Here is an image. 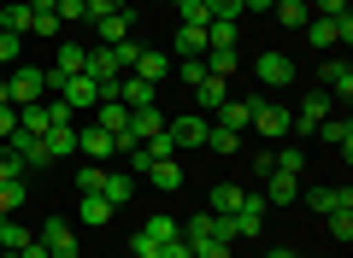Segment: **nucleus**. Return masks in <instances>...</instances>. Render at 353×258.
I'll list each match as a JSON object with an SVG mask.
<instances>
[{
    "instance_id": "1",
    "label": "nucleus",
    "mask_w": 353,
    "mask_h": 258,
    "mask_svg": "<svg viewBox=\"0 0 353 258\" xmlns=\"http://www.w3.org/2000/svg\"><path fill=\"white\" fill-rule=\"evenodd\" d=\"M6 94H12V106H36V100L48 94V71H36V65H12V71H6Z\"/></svg>"
},
{
    "instance_id": "2",
    "label": "nucleus",
    "mask_w": 353,
    "mask_h": 258,
    "mask_svg": "<svg viewBox=\"0 0 353 258\" xmlns=\"http://www.w3.org/2000/svg\"><path fill=\"white\" fill-rule=\"evenodd\" d=\"M48 88H53L71 111H94V106H101V88H94V76H88V71H83V76H59V83H48Z\"/></svg>"
},
{
    "instance_id": "3",
    "label": "nucleus",
    "mask_w": 353,
    "mask_h": 258,
    "mask_svg": "<svg viewBox=\"0 0 353 258\" xmlns=\"http://www.w3.org/2000/svg\"><path fill=\"white\" fill-rule=\"evenodd\" d=\"M330 118V94L324 88H312V94L301 100V106H294V123H289V136L294 141H306V136H318V123Z\"/></svg>"
},
{
    "instance_id": "4",
    "label": "nucleus",
    "mask_w": 353,
    "mask_h": 258,
    "mask_svg": "<svg viewBox=\"0 0 353 258\" xmlns=\"http://www.w3.org/2000/svg\"><path fill=\"white\" fill-rule=\"evenodd\" d=\"M289 123H294V111L283 106V100H259V106H253V129H259L265 141H289Z\"/></svg>"
},
{
    "instance_id": "5",
    "label": "nucleus",
    "mask_w": 353,
    "mask_h": 258,
    "mask_svg": "<svg viewBox=\"0 0 353 258\" xmlns=\"http://www.w3.org/2000/svg\"><path fill=\"white\" fill-rule=\"evenodd\" d=\"M253 83H265V88H289V83H294V59H289V53H277V47H265L259 59H253Z\"/></svg>"
},
{
    "instance_id": "6",
    "label": "nucleus",
    "mask_w": 353,
    "mask_h": 258,
    "mask_svg": "<svg viewBox=\"0 0 353 258\" xmlns=\"http://www.w3.org/2000/svg\"><path fill=\"white\" fill-rule=\"evenodd\" d=\"M6 147L18 153V164H24V171H48V164H53L48 141H41V136H30V129H12V136H6Z\"/></svg>"
},
{
    "instance_id": "7",
    "label": "nucleus",
    "mask_w": 353,
    "mask_h": 258,
    "mask_svg": "<svg viewBox=\"0 0 353 258\" xmlns=\"http://www.w3.org/2000/svg\"><path fill=\"white\" fill-rule=\"evenodd\" d=\"M206 129H212V118H201V111H189V118L165 123V136L176 141V153H189V147H206Z\"/></svg>"
},
{
    "instance_id": "8",
    "label": "nucleus",
    "mask_w": 353,
    "mask_h": 258,
    "mask_svg": "<svg viewBox=\"0 0 353 258\" xmlns=\"http://www.w3.org/2000/svg\"><path fill=\"white\" fill-rule=\"evenodd\" d=\"M36 241L48 246V258H77V252H83V246H77V235H71V223H59V217H48V223H41V229H36Z\"/></svg>"
},
{
    "instance_id": "9",
    "label": "nucleus",
    "mask_w": 353,
    "mask_h": 258,
    "mask_svg": "<svg viewBox=\"0 0 353 258\" xmlns=\"http://www.w3.org/2000/svg\"><path fill=\"white\" fill-rule=\"evenodd\" d=\"M265 211H271V206H265L259 194H241V206H236V217H230V223H236V241H253V235L265 229Z\"/></svg>"
},
{
    "instance_id": "10",
    "label": "nucleus",
    "mask_w": 353,
    "mask_h": 258,
    "mask_svg": "<svg viewBox=\"0 0 353 258\" xmlns=\"http://www.w3.org/2000/svg\"><path fill=\"white\" fill-rule=\"evenodd\" d=\"M318 83H324V94H330V100H347V94H353V65H347V59H324Z\"/></svg>"
},
{
    "instance_id": "11",
    "label": "nucleus",
    "mask_w": 353,
    "mask_h": 258,
    "mask_svg": "<svg viewBox=\"0 0 353 258\" xmlns=\"http://www.w3.org/2000/svg\"><path fill=\"white\" fill-rule=\"evenodd\" d=\"M83 65H88V47H83V41H59V59H53L48 83H59V76H83Z\"/></svg>"
},
{
    "instance_id": "12",
    "label": "nucleus",
    "mask_w": 353,
    "mask_h": 258,
    "mask_svg": "<svg viewBox=\"0 0 353 258\" xmlns=\"http://www.w3.org/2000/svg\"><path fill=\"white\" fill-rule=\"evenodd\" d=\"M77 153H88V159H94V164H106V159H112V153H118V141L106 136L101 123H94V129H77Z\"/></svg>"
},
{
    "instance_id": "13",
    "label": "nucleus",
    "mask_w": 353,
    "mask_h": 258,
    "mask_svg": "<svg viewBox=\"0 0 353 258\" xmlns=\"http://www.w3.org/2000/svg\"><path fill=\"white\" fill-rule=\"evenodd\" d=\"M130 76H141V83H165V76H171V53H159V47H141V59L130 65Z\"/></svg>"
},
{
    "instance_id": "14",
    "label": "nucleus",
    "mask_w": 353,
    "mask_h": 258,
    "mask_svg": "<svg viewBox=\"0 0 353 258\" xmlns=\"http://www.w3.org/2000/svg\"><path fill=\"white\" fill-rule=\"evenodd\" d=\"M253 106H259V100H224V106H218L212 111V118H218V129H236V136H241V129H248V123H253Z\"/></svg>"
},
{
    "instance_id": "15",
    "label": "nucleus",
    "mask_w": 353,
    "mask_h": 258,
    "mask_svg": "<svg viewBox=\"0 0 353 258\" xmlns=\"http://www.w3.org/2000/svg\"><path fill=\"white\" fill-rule=\"evenodd\" d=\"M194 100H201V118H212V111H218V106L230 100V83H224V76H212V71H206L201 83H194Z\"/></svg>"
},
{
    "instance_id": "16",
    "label": "nucleus",
    "mask_w": 353,
    "mask_h": 258,
    "mask_svg": "<svg viewBox=\"0 0 353 258\" xmlns=\"http://www.w3.org/2000/svg\"><path fill=\"white\" fill-rule=\"evenodd\" d=\"M30 24H36L30 0H0V30H6V36H30Z\"/></svg>"
},
{
    "instance_id": "17",
    "label": "nucleus",
    "mask_w": 353,
    "mask_h": 258,
    "mask_svg": "<svg viewBox=\"0 0 353 258\" xmlns=\"http://www.w3.org/2000/svg\"><path fill=\"white\" fill-rule=\"evenodd\" d=\"M206 47H212V41H206V30H189V24H176V36H171V59H201Z\"/></svg>"
},
{
    "instance_id": "18",
    "label": "nucleus",
    "mask_w": 353,
    "mask_h": 258,
    "mask_svg": "<svg viewBox=\"0 0 353 258\" xmlns=\"http://www.w3.org/2000/svg\"><path fill=\"white\" fill-rule=\"evenodd\" d=\"M259 200H265V206H294V176L289 171H271L265 188H259Z\"/></svg>"
},
{
    "instance_id": "19",
    "label": "nucleus",
    "mask_w": 353,
    "mask_h": 258,
    "mask_svg": "<svg viewBox=\"0 0 353 258\" xmlns=\"http://www.w3.org/2000/svg\"><path fill=\"white\" fill-rule=\"evenodd\" d=\"M306 206H312L318 217H324V211H336V206L353 211V188H347V182H341V188H312V194H306Z\"/></svg>"
},
{
    "instance_id": "20",
    "label": "nucleus",
    "mask_w": 353,
    "mask_h": 258,
    "mask_svg": "<svg viewBox=\"0 0 353 258\" xmlns=\"http://www.w3.org/2000/svg\"><path fill=\"white\" fill-rule=\"evenodd\" d=\"M112 200H106V194H83V200H77V223H101V229H106V223H112Z\"/></svg>"
},
{
    "instance_id": "21",
    "label": "nucleus",
    "mask_w": 353,
    "mask_h": 258,
    "mask_svg": "<svg viewBox=\"0 0 353 258\" xmlns=\"http://www.w3.org/2000/svg\"><path fill=\"white\" fill-rule=\"evenodd\" d=\"M130 24H136V12H112V18H94V30H101V47H118V41L130 36Z\"/></svg>"
},
{
    "instance_id": "22",
    "label": "nucleus",
    "mask_w": 353,
    "mask_h": 258,
    "mask_svg": "<svg viewBox=\"0 0 353 258\" xmlns=\"http://www.w3.org/2000/svg\"><path fill=\"white\" fill-rule=\"evenodd\" d=\"M201 65H206L212 76H224V83H230V76L241 71V53H236V47H206V53H201Z\"/></svg>"
},
{
    "instance_id": "23",
    "label": "nucleus",
    "mask_w": 353,
    "mask_h": 258,
    "mask_svg": "<svg viewBox=\"0 0 353 258\" xmlns=\"http://www.w3.org/2000/svg\"><path fill=\"white\" fill-rule=\"evenodd\" d=\"M318 136H324L330 147H341V159L353 153V123H347V118H336V111H330V118L318 123Z\"/></svg>"
},
{
    "instance_id": "24",
    "label": "nucleus",
    "mask_w": 353,
    "mask_h": 258,
    "mask_svg": "<svg viewBox=\"0 0 353 258\" xmlns=\"http://www.w3.org/2000/svg\"><path fill=\"white\" fill-rule=\"evenodd\" d=\"M118 100H124L130 111L153 106V83H141V76H118Z\"/></svg>"
},
{
    "instance_id": "25",
    "label": "nucleus",
    "mask_w": 353,
    "mask_h": 258,
    "mask_svg": "<svg viewBox=\"0 0 353 258\" xmlns=\"http://www.w3.org/2000/svg\"><path fill=\"white\" fill-rule=\"evenodd\" d=\"M306 41H312V47H336V41H341V24H336V18H306Z\"/></svg>"
},
{
    "instance_id": "26",
    "label": "nucleus",
    "mask_w": 353,
    "mask_h": 258,
    "mask_svg": "<svg viewBox=\"0 0 353 258\" xmlns=\"http://www.w3.org/2000/svg\"><path fill=\"white\" fill-rule=\"evenodd\" d=\"M36 241V229H24V223H12V211H0V246L6 252H18V246Z\"/></svg>"
},
{
    "instance_id": "27",
    "label": "nucleus",
    "mask_w": 353,
    "mask_h": 258,
    "mask_svg": "<svg viewBox=\"0 0 353 258\" xmlns=\"http://www.w3.org/2000/svg\"><path fill=\"white\" fill-rule=\"evenodd\" d=\"M165 129V118H159V106H141V111H130V136L136 141H148V136H159Z\"/></svg>"
},
{
    "instance_id": "28",
    "label": "nucleus",
    "mask_w": 353,
    "mask_h": 258,
    "mask_svg": "<svg viewBox=\"0 0 353 258\" xmlns=\"http://www.w3.org/2000/svg\"><path fill=\"white\" fill-rule=\"evenodd\" d=\"M271 12H277V24H283V30H306V18H312V6H306V0H277Z\"/></svg>"
},
{
    "instance_id": "29",
    "label": "nucleus",
    "mask_w": 353,
    "mask_h": 258,
    "mask_svg": "<svg viewBox=\"0 0 353 258\" xmlns=\"http://www.w3.org/2000/svg\"><path fill=\"white\" fill-rule=\"evenodd\" d=\"M94 111H101V129H106V136H118V129H130V106H124V100H101Z\"/></svg>"
},
{
    "instance_id": "30",
    "label": "nucleus",
    "mask_w": 353,
    "mask_h": 258,
    "mask_svg": "<svg viewBox=\"0 0 353 258\" xmlns=\"http://www.w3.org/2000/svg\"><path fill=\"white\" fill-rule=\"evenodd\" d=\"M241 194H248V188H236V182H218V188H212V217H236Z\"/></svg>"
},
{
    "instance_id": "31",
    "label": "nucleus",
    "mask_w": 353,
    "mask_h": 258,
    "mask_svg": "<svg viewBox=\"0 0 353 258\" xmlns=\"http://www.w3.org/2000/svg\"><path fill=\"white\" fill-rule=\"evenodd\" d=\"M171 6H176V24H189V30H206V24H212L206 0H171Z\"/></svg>"
},
{
    "instance_id": "32",
    "label": "nucleus",
    "mask_w": 353,
    "mask_h": 258,
    "mask_svg": "<svg viewBox=\"0 0 353 258\" xmlns=\"http://www.w3.org/2000/svg\"><path fill=\"white\" fill-rule=\"evenodd\" d=\"M101 194L112 200V206H130V200H136V176H112V171H106V182H101Z\"/></svg>"
},
{
    "instance_id": "33",
    "label": "nucleus",
    "mask_w": 353,
    "mask_h": 258,
    "mask_svg": "<svg viewBox=\"0 0 353 258\" xmlns=\"http://www.w3.org/2000/svg\"><path fill=\"white\" fill-rule=\"evenodd\" d=\"M148 176H153V188H165V194H171V188H183V164H176V159H159Z\"/></svg>"
},
{
    "instance_id": "34",
    "label": "nucleus",
    "mask_w": 353,
    "mask_h": 258,
    "mask_svg": "<svg viewBox=\"0 0 353 258\" xmlns=\"http://www.w3.org/2000/svg\"><path fill=\"white\" fill-rule=\"evenodd\" d=\"M324 229L336 235L341 246H347V241H353V211H347V206H336V211H324Z\"/></svg>"
},
{
    "instance_id": "35",
    "label": "nucleus",
    "mask_w": 353,
    "mask_h": 258,
    "mask_svg": "<svg viewBox=\"0 0 353 258\" xmlns=\"http://www.w3.org/2000/svg\"><path fill=\"white\" fill-rule=\"evenodd\" d=\"M18 129H30V136H48V106H18Z\"/></svg>"
},
{
    "instance_id": "36",
    "label": "nucleus",
    "mask_w": 353,
    "mask_h": 258,
    "mask_svg": "<svg viewBox=\"0 0 353 258\" xmlns=\"http://www.w3.org/2000/svg\"><path fill=\"white\" fill-rule=\"evenodd\" d=\"M30 200V188H24V176H6V182H0V211H18Z\"/></svg>"
},
{
    "instance_id": "37",
    "label": "nucleus",
    "mask_w": 353,
    "mask_h": 258,
    "mask_svg": "<svg viewBox=\"0 0 353 258\" xmlns=\"http://www.w3.org/2000/svg\"><path fill=\"white\" fill-rule=\"evenodd\" d=\"M41 106H48V129H71V123H77V111L65 106L59 94H48V100H41Z\"/></svg>"
},
{
    "instance_id": "38",
    "label": "nucleus",
    "mask_w": 353,
    "mask_h": 258,
    "mask_svg": "<svg viewBox=\"0 0 353 258\" xmlns=\"http://www.w3.org/2000/svg\"><path fill=\"white\" fill-rule=\"evenodd\" d=\"M271 159H277V171H289V176H306V153H301V141H294V147H277Z\"/></svg>"
},
{
    "instance_id": "39",
    "label": "nucleus",
    "mask_w": 353,
    "mask_h": 258,
    "mask_svg": "<svg viewBox=\"0 0 353 258\" xmlns=\"http://www.w3.org/2000/svg\"><path fill=\"white\" fill-rule=\"evenodd\" d=\"M41 141H48V153H53V159H65V153H77V129H48Z\"/></svg>"
},
{
    "instance_id": "40",
    "label": "nucleus",
    "mask_w": 353,
    "mask_h": 258,
    "mask_svg": "<svg viewBox=\"0 0 353 258\" xmlns=\"http://www.w3.org/2000/svg\"><path fill=\"white\" fill-rule=\"evenodd\" d=\"M194 258H230V241H218V235H201V241H189Z\"/></svg>"
},
{
    "instance_id": "41",
    "label": "nucleus",
    "mask_w": 353,
    "mask_h": 258,
    "mask_svg": "<svg viewBox=\"0 0 353 258\" xmlns=\"http://www.w3.org/2000/svg\"><path fill=\"white\" fill-rule=\"evenodd\" d=\"M206 147H212V153H236V147H241V136H236V129H218V123H212V129H206Z\"/></svg>"
},
{
    "instance_id": "42",
    "label": "nucleus",
    "mask_w": 353,
    "mask_h": 258,
    "mask_svg": "<svg viewBox=\"0 0 353 258\" xmlns=\"http://www.w3.org/2000/svg\"><path fill=\"white\" fill-rule=\"evenodd\" d=\"M141 229H148L153 241L165 246V241H176V235H183V223H176V217H153V223H141Z\"/></svg>"
},
{
    "instance_id": "43",
    "label": "nucleus",
    "mask_w": 353,
    "mask_h": 258,
    "mask_svg": "<svg viewBox=\"0 0 353 258\" xmlns=\"http://www.w3.org/2000/svg\"><path fill=\"white\" fill-rule=\"evenodd\" d=\"M112 59H118V71L130 76V65L141 59V41H136V36H124V41H118V47H112Z\"/></svg>"
},
{
    "instance_id": "44",
    "label": "nucleus",
    "mask_w": 353,
    "mask_h": 258,
    "mask_svg": "<svg viewBox=\"0 0 353 258\" xmlns=\"http://www.w3.org/2000/svg\"><path fill=\"white\" fill-rule=\"evenodd\" d=\"M106 182V164H88V171H77V194H101Z\"/></svg>"
},
{
    "instance_id": "45",
    "label": "nucleus",
    "mask_w": 353,
    "mask_h": 258,
    "mask_svg": "<svg viewBox=\"0 0 353 258\" xmlns=\"http://www.w3.org/2000/svg\"><path fill=\"white\" fill-rule=\"evenodd\" d=\"M53 12H59V24H83L88 6H83V0H53Z\"/></svg>"
},
{
    "instance_id": "46",
    "label": "nucleus",
    "mask_w": 353,
    "mask_h": 258,
    "mask_svg": "<svg viewBox=\"0 0 353 258\" xmlns=\"http://www.w3.org/2000/svg\"><path fill=\"white\" fill-rule=\"evenodd\" d=\"M18 47H24V36H6V30H0V71L18 65Z\"/></svg>"
},
{
    "instance_id": "47",
    "label": "nucleus",
    "mask_w": 353,
    "mask_h": 258,
    "mask_svg": "<svg viewBox=\"0 0 353 258\" xmlns=\"http://www.w3.org/2000/svg\"><path fill=\"white\" fill-rule=\"evenodd\" d=\"M30 36H53V41H59V12H36V24H30Z\"/></svg>"
},
{
    "instance_id": "48",
    "label": "nucleus",
    "mask_w": 353,
    "mask_h": 258,
    "mask_svg": "<svg viewBox=\"0 0 353 258\" xmlns=\"http://www.w3.org/2000/svg\"><path fill=\"white\" fill-rule=\"evenodd\" d=\"M88 6V24H94V18H112V12H124V0H83Z\"/></svg>"
},
{
    "instance_id": "49",
    "label": "nucleus",
    "mask_w": 353,
    "mask_h": 258,
    "mask_svg": "<svg viewBox=\"0 0 353 258\" xmlns=\"http://www.w3.org/2000/svg\"><path fill=\"white\" fill-rule=\"evenodd\" d=\"M6 176H24V164H18V153L0 141V182H6Z\"/></svg>"
},
{
    "instance_id": "50",
    "label": "nucleus",
    "mask_w": 353,
    "mask_h": 258,
    "mask_svg": "<svg viewBox=\"0 0 353 258\" xmlns=\"http://www.w3.org/2000/svg\"><path fill=\"white\" fill-rule=\"evenodd\" d=\"M306 6H312V18H341L347 12V0H306Z\"/></svg>"
},
{
    "instance_id": "51",
    "label": "nucleus",
    "mask_w": 353,
    "mask_h": 258,
    "mask_svg": "<svg viewBox=\"0 0 353 258\" xmlns=\"http://www.w3.org/2000/svg\"><path fill=\"white\" fill-rule=\"evenodd\" d=\"M206 12L212 18H241V0H206Z\"/></svg>"
},
{
    "instance_id": "52",
    "label": "nucleus",
    "mask_w": 353,
    "mask_h": 258,
    "mask_svg": "<svg viewBox=\"0 0 353 258\" xmlns=\"http://www.w3.org/2000/svg\"><path fill=\"white\" fill-rule=\"evenodd\" d=\"M159 258H194V252H189V241L176 235V241H165V246H159Z\"/></svg>"
},
{
    "instance_id": "53",
    "label": "nucleus",
    "mask_w": 353,
    "mask_h": 258,
    "mask_svg": "<svg viewBox=\"0 0 353 258\" xmlns=\"http://www.w3.org/2000/svg\"><path fill=\"white\" fill-rule=\"evenodd\" d=\"M12 129H18V106H0V141L12 136Z\"/></svg>"
},
{
    "instance_id": "54",
    "label": "nucleus",
    "mask_w": 353,
    "mask_h": 258,
    "mask_svg": "<svg viewBox=\"0 0 353 258\" xmlns=\"http://www.w3.org/2000/svg\"><path fill=\"white\" fill-rule=\"evenodd\" d=\"M277 0H241V12H271Z\"/></svg>"
},
{
    "instance_id": "55",
    "label": "nucleus",
    "mask_w": 353,
    "mask_h": 258,
    "mask_svg": "<svg viewBox=\"0 0 353 258\" xmlns=\"http://www.w3.org/2000/svg\"><path fill=\"white\" fill-rule=\"evenodd\" d=\"M265 258H301V252H294V246H271Z\"/></svg>"
},
{
    "instance_id": "56",
    "label": "nucleus",
    "mask_w": 353,
    "mask_h": 258,
    "mask_svg": "<svg viewBox=\"0 0 353 258\" xmlns=\"http://www.w3.org/2000/svg\"><path fill=\"white\" fill-rule=\"evenodd\" d=\"M0 106H12V94H6V76H0Z\"/></svg>"
},
{
    "instance_id": "57",
    "label": "nucleus",
    "mask_w": 353,
    "mask_h": 258,
    "mask_svg": "<svg viewBox=\"0 0 353 258\" xmlns=\"http://www.w3.org/2000/svg\"><path fill=\"white\" fill-rule=\"evenodd\" d=\"M0 252H6V246H0Z\"/></svg>"
},
{
    "instance_id": "58",
    "label": "nucleus",
    "mask_w": 353,
    "mask_h": 258,
    "mask_svg": "<svg viewBox=\"0 0 353 258\" xmlns=\"http://www.w3.org/2000/svg\"><path fill=\"white\" fill-rule=\"evenodd\" d=\"M0 76H6V71H0Z\"/></svg>"
}]
</instances>
